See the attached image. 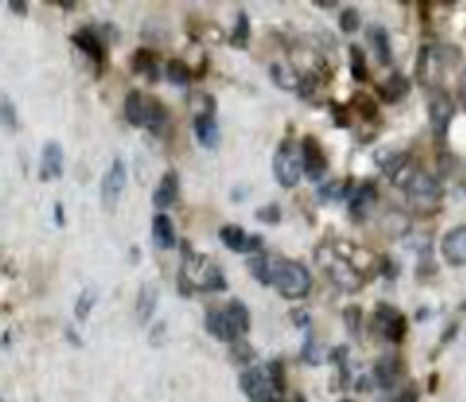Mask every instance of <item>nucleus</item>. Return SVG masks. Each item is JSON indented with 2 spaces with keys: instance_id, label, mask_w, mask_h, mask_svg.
<instances>
[{
  "instance_id": "obj_34",
  "label": "nucleus",
  "mask_w": 466,
  "mask_h": 402,
  "mask_svg": "<svg viewBox=\"0 0 466 402\" xmlns=\"http://www.w3.org/2000/svg\"><path fill=\"white\" fill-rule=\"evenodd\" d=\"M166 79L176 83V86H185L189 81V67L180 62V59H169V64H166Z\"/></svg>"
},
{
  "instance_id": "obj_38",
  "label": "nucleus",
  "mask_w": 466,
  "mask_h": 402,
  "mask_svg": "<svg viewBox=\"0 0 466 402\" xmlns=\"http://www.w3.org/2000/svg\"><path fill=\"white\" fill-rule=\"evenodd\" d=\"M339 26H341L343 33H352L357 26H360V12H357L355 8L341 10V15H339Z\"/></svg>"
},
{
  "instance_id": "obj_9",
  "label": "nucleus",
  "mask_w": 466,
  "mask_h": 402,
  "mask_svg": "<svg viewBox=\"0 0 466 402\" xmlns=\"http://www.w3.org/2000/svg\"><path fill=\"white\" fill-rule=\"evenodd\" d=\"M452 116H455V102H452V98L445 90H433V95L428 98V123H431L435 137L443 140L447 128H450Z\"/></svg>"
},
{
  "instance_id": "obj_30",
  "label": "nucleus",
  "mask_w": 466,
  "mask_h": 402,
  "mask_svg": "<svg viewBox=\"0 0 466 402\" xmlns=\"http://www.w3.org/2000/svg\"><path fill=\"white\" fill-rule=\"evenodd\" d=\"M95 301H98V289H95V286H86V289L79 293V298H76V305H74L76 320H79V322L86 320V317L91 315Z\"/></svg>"
},
{
  "instance_id": "obj_19",
  "label": "nucleus",
  "mask_w": 466,
  "mask_h": 402,
  "mask_svg": "<svg viewBox=\"0 0 466 402\" xmlns=\"http://www.w3.org/2000/svg\"><path fill=\"white\" fill-rule=\"evenodd\" d=\"M376 199V185L374 183H362L360 187L352 192V199H350V215L355 220H362L364 215L369 213V208L374 206Z\"/></svg>"
},
{
  "instance_id": "obj_50",
  "label": "nucleus",
  "mask_w": 466,
  "mask_h": 402,
  "mask_svg": "<svg viewBox=\"0 0 466 402\" xmlns=\"http://www.w3.org/2000/svg\"><path fill=\"white\" fill-rule=\"evenodd\" d=\"M55 215H57V225H62V203H55Z\"/></svg>"
},
{
  "instance_id": "obj_7",
  "label": "nucleus",
  "mask_w": 466,
  "mask_h": 402,
  "mask_svg": "<svg viewBox=\"0 0 466 402\" xmlns=\"http://www.w3.org/2000/svg\"><path fill=\"white\" fill-rule=\"evenodd\" d=\"M372 329L379 336H384L386 341H393V343H400L403 341L405 332H407V320L403 317V313L386 303H379L374 310V324Z\"/></svg>"
},
{
  "instance_id": "obj_24",
  "label": "nucleus",
  "mask_w": 466,
  "mask_h": 402,
  "mask_svg": "<svg viewBox=\"0 0 466 402\" xmlns=\"http://www.w3.org/2000/svg\"><path fill=\"white\" fill-rule=\"evenodd\" d=\"M367 38L372 40L376 57H379L384 64L391 62V40H388L386 29L379 26V24H372V26H367Z\"/></svg>"
},
{
  "instance_id": "obj_46",
  "label": "nucleus",
  "mask_w": 466,
  "mask_h": 402,
  "mask_svg": "<svg viewBox=\"0 0 466 402\" xmlns=\"http://www.w3.org/2000/svg\"><path fill=\"white\" fill-rule=\"evenodd\" d=\"M334 121H336L339 125H348V118H345V109H343V107L334 105Z\"/></svg>"
},
{
  "instance_id": "obj_37",
  "label": "nucleus",
  "mask_w": 466,
  "mask_h": 402,
  "mask_svg": "<svg viewBox=\"0 0 466 402\" xmlns=\"http://www.w3.org/2000/svg\"><path fill=\"white\" fill-rule=\"evenodd\" d=\"M230 357L235 360V362H242V364H247V362H251V360H256V350L254 348L249 346V341H235L232 343V348H230Z\"/></svg>"
},
{
  "instance_id": "obj_31",
  "label": "nucleus",
  "mask_w": 466,
  "mask_h": 402,
  "mask_svg": "<svg viewBox=\"0 0 466 402\" xmlns=\"http://www.w3.org/2000/svg\"><path fill=\"white\" fill-rule=\"evenodd\" d=\"M348 52H350V74H352V79H355V81H367L369 71H367V57H364V50L360 45L352 43L348 47Z\"/></svg>"
},
{
  "instance_id": "obj_4",
  "label": "nucleus",
  "mask_w": 466,
  "mask_h": 402,
  "mask_svg": "<svg viewBox=\"0 0 466 402\" xmlns=\"http://www.w3.org/2000/svg\"><path fill=\"white\" fill-rule=\"evenodd\" d=\"M272 171L282 187H296L298 185L303 173V152L294 137H284L277 145V152H274L272 159Z\"/></svg>"
},
{
  "instance_id": "obj_51",
  "label": "nucleus",
  "mask_w": 466,
  "mask_h": 402,
  "mask_svg": "<svg viewBox=\"0 0 466 402\" xmlns=\"http://www.w3.org/2000/svg\"><path fill=\"white\" fill-rule=\"evenodd\" d=\"M296 402H306V398H303V395H296Z\"/></svg>"
},
{
  "instance_id": "obj_23",
  "label": "nucleus",
  "mask_w": 466,
  "mask_h": 402,
  "mask_svg": "<svg viewBox=\"0 0 466 402\" xmlns=\"http://www.w3.org/2000/svg\"><path fill=\"white\" fill-rule=\"evenodd\" d=\"M218 237H220V242L228 246L230 251H237V254L247 251V246H249V235H247V232H244L239 225H235V223L220 227Z\"/></svg>"
},
{
  "instance_id": "obj_8",
  "label": "nucleus",
  "mask_w": 466,
  "mask_h": 402,
  "mask_svg": "<svg viewBox=\"0 0 466 402\" xmlns=\"http://www.w3.org/2000/svg\"><path fill=\"white\" fill-rule=\"evenodd\" d=\"M239 388H242L244 395H247L251 402H272L274 393H277L267 369H261V367H251L247 371H242V376H239Z\"/></svg>"
},
{
  "instance_id": "obj_39",
  "label": "nucleus",
  "mask_w": 466,
  "mask_h": 402,
  "mask_svg": "<svg viewBox=\"0 0 466 402\" xmlns=\"http://www.w3.org/2000/svg\"><path fill=\"white\" fill-rule=\"evenodd\" d=\"M352 105H355V109L362 111L364 118H374L376 116V105H374V100L369 98L367 93H355V98H352Z\"/></svg>"
},
{
  "instance_id": "obj_18",
  "label": "nucleus",
  "mask_w": 466,
  "mask_h": 402,
  "mask_svg": "<svg viewBox=\"0 0 466 402\" xmlns=\"http://www.w3.org/2000/svg\"><path fill=\"white\" fill-rule=\"evenodd\" d=\"M152 239L159 249H173L176 246V227L164 211H159L152 218Z\"/></svg>"
},
{
  "instance_id": "obj_20",
  "label": "nucleus",
  "mask_w": 466,
  "mask_h": 402,
  "mask_svg": "<svg viewBox=\"0 0 466 402\" xmlns=\"http://www.w3.org/2000/svg\"><path fill=\"white\" fill-rule=\"evenodd\" d=\"M194 130L196 140L208 149H216L220 142V128L216 116H194Z\"/></svg>"
},
{
  "instance_id": "obj_15",
  "label": "nucleus",
  "mask_w": 466,
  "mask_h": 402,
  "mask_svg": "<svg viewBox=\"0 0 466 402\" xmlns=\"http://www.w3.org/2000/svg\"><path fill=\"white\" fill-rule=\"evenodd\" d=\"M400 374H403V362H400V357H393V355H384L376 360L374 364V383L379 388H393L400 379Z\"/></svg>"
},
{
  "instance_id": "obj_16",
  "label": "nucleus",
  "mask_w": 466,
  "mask_h": 402,
  "mask_svg": "<svg viewBox=\"0 0 466 402\" xmlns=\"http://www.w3.org/2000/svg\"><path fill=\"white\" fill-rule=\"evenodd\" d=\"M157 301H159V286L154 281H145L137 291V305H135V313H137V322L147 324L152 320L154 310H157Z\"/></svg>"
},
{
  "instance_id": "obj_29",
  "label": "nucleus",
  "mask_w": 466,
  "mask_h": 402,
  "mask_svg": "<svg viewBox=\"0 0 466 402\" xmlns=\"http://www.w3.org/2000/svg\"><path fill=\"white\" fill-rule=\"evenodd\" d=\"M225 310H228V315L232 317V322L237 324L239 334H247L251 327V313H249L247 305L242 301H237V298H232V301L225 305Z\"/></svg>"
},
{
  "instance_id": "obj_5",
  "label": "nucleus",
  "mask_w": 466,
  "mask_h": 402,
  "mask_svg": "<svg viewBox=\"0 0 466 402\" xmlns=\"http://www.w3.org/2000/svg\"><path fill=\"white\" fill-rule=\"evenodd\" d=\"M318 258L322 261V265H325L327 275H329V279L336 286H341L343 291H357L362 286V272L355 265H352L350 261H345V258L339 254L336 249L329 251V256H325L320 251Z\"/></svg>"
},
{
  "instance_id": "obj_33",
  "label": "nucleus",
  "mask_w": 466,
  "mask_h": 402,
  "mask_svg": "<svg viewBox=\"0 0 466 402\" xmlns=\"http://www.w3.org/2000/svg\"><path fill=\"white\" fill-rule=\"evenodd\" d=\"M189 107H192L196 116H213V111H216V100L208 93H192Z\"/></svg>"
},
{
  "instance_id": "obj_26",
  "label": "nucleus",
  "mask_w": 466,
  "mask_h": 402,
  "mask_svg": "<svg viewBox=\"0 0 466 402\" xmlns=\"http://www.w3.org/2000/svg\"><path fill=\"white\" fill-rule=\"evenodd\" d=\"M166 123V107L157 98H147L145 102V125L152 133H161Z\"/></svg>"
},
{
  "instance_id": "obj_41",
  "label": "nucleus",
  "mask_w": 466,
  "mask_h": 402,
  "mask_svg": "<svg viewBox=\"0 0 466 402\" xmlns=\"http://www.w3.org/2000/svg\"><path fill=\"white\" fill-rule=\"evenodd\" d=\"M301 357L306 360L308 364H318V362H322V355H320V348H318V343H315V339L313 336L308 334V339H306V343H303V350H301Z\"/></svg>"
},
{
  "instance_id": "obj_47",
  "label": "nucleus",
  "mask_w": 466,
  "mask_h": 402,
  "mask_svg": "<svg viewBox=\"0 0 466 402\" xmlns=\"http://www.w3.org/2000/svg\"><path fill=\"white\" fill-rule=\"evenodd\" d=\"M291 317H294L296 324H301V327H306L308 324V315L303 313V310H291Z\"/></svg>"
},
{
  "instance_id": "obj_49",
  "label": "nucleus",
  "mask_w": 466,
  "mask_h": 402,
  "mask_svg": "<svg viewBox=\"0 0 466 402\" xmlns=\"http://www.w3.org/2000/svg\"><path fill=\"white\" fill-rule=\"evenodd\" d=\"M459 95H462V102H464V107H466V71H464L462 81H459Z\"/></svg>"
},
{
  "instance_id": "obj_35",
  "label": "nucleus",
  "mask_w": 466,
  "mask_h": 402,
  "mask_svg": "<svg viewBox=\"0 0 466 402\" xmlns=\"http://www.w3.org/2000/svg\"><path fill=\"white\" fill-rule=\"evenodd\" d=\"M343 322H345V329H348L350 336H360V322H362V308L360 305H348V308L343 310Z\"/></svg>"
},
{
  "instance_id": "obj_44",
  "label": "nucleus",
  "mask_w": 466,
  "mask_h": 402,
  "mask_svg": "<svg viewBox=\"0 0 466 402\" xmlns=\"http://www.w3.org/2000/svg\"><path fill=\"white\" fill-rule=\"evenodd\" d=\"M164 336H166V322L161 320V322L154 324V327H152V332H149V341H152L154 346H159L161 341H166Z\"/></svg>"
},
{
  "instance_id": "obj_21",
  "label": "nucleus",
  "mask_w": 466,
  "mask_h": 402,
  "mask_svg": "<svg viewBox=\"0 0 466 402\" xmlns=\"http://www.w3.org/2000/svg\"><path fill=\"white\" fill-rule=\"evenodd\" d=\"M145 98H142L140 90H128L123 100V114H125V121L130 125H145Z\"/></svg>"
},
{
  "instance_id": "obj_2",
  "label": "nucleus",
  "mask_w": 466,
  "mask_h": 402,
  "mask_svg": "<svg viewBox=\"0 0 466 402\" xmlns=\"http://www.w3.org/2000/svg\"><path fill=\"white\" fill-rule=\"evenodd\" d=\"M272 284L277 286V291L284 298H303L313 286V277H310L308 268L301 265L289 258H272Z\"/></svg>"
},
{
  "instance_id": "obj_42",
  "label": "nucleus",
  "mask_w": 466,
  "mask_h": 402,
  "mask_svg": "<svg viewBox=\"0 0 466 402\" xmlns=\"http://www.w3.org/2000/svg\"><path fill=\"white\" fill-rule=\"evenodd\" d=\"M3 125L8 130L17 128V111H15V105L10 102L8 95H3Z\"/></svg>"
},
{
  "instance_id": "obj_27",
  "label": "nucleus",
  "mask_w": 466,
  "mask_h": 402,
  "mask_svg": "<svg viewBox=\"0 0 466 402\" xmlns=\"http://www.w3.org/2000/svg\"><path fill=\"white\" fill-rule=\"evenodd\" d=\"M270 74H272L274 83H279V86L286 88V90H291V88L298 90V86H301V76H298L296 71L284 62H274L270 67Z\"/></svg>"
},
{
  "instance_id": "obj_45",
  "label": "nucleus",
  "mask_w": 466,
  "mask_h": 402,
  "mask_svg": "<svg viewBox=\"0 0 466 402\" xmlns=\"http://www.w3.org/2000/svg\"><path fill=\"white\" fill-rule=\"evenodd\" d=\"M393 402H419V398H417V391L414 388H405V391L398 393V398Z\"/></svg>"
},
{
  "instance_id": "obj_14",
  "label": "nucleus",
  "mask_w": 466,
  "mask_h": 402,
  "mask_svg": "<svg viewBox=\"0 0 466 402\" xmlns=\"http://www.w3.org/2000/svg\"><path fill=\"white\" fill-rule=\"evenodd\" d=\"M178 194H180V178L176 171H166L152 194V203L157 208H169L171 203H176Z\"/></svg>"
},
{
  "instance_id": "obj_22",
  "label": "nucleus",
  "mask_w": 466,
  "mask_h": 402,
  "mask_svg": "<svg viewBox=\"0 0 466 402\" xmlns=\"http://www.w3.org/2000/svg\"><path fill=\"white\" fill-rule=\"evenodd\" d=\"M71 40H74V43L79 45L88 57H93L95 62H102L104 59V47L91 29H81V31H76L74 36H71Z\"/></svg>"
},
{
  "instance_id": "obj_11",
  "label": "nucleus",
  "mask_w": 466,
  "mask_h": 402,
  "mask_svg": "<svg viewBox=\"0 0 466 402\" xmlns=\"http://www.w3.org/2000/svg\"><path fill=\"white\" fill-rule=\"evenodd\" d=\"M440 251H443V258L450 265H466V225L452 227L440 242Z\"/></svg>"
},
{
  "instance_id": "obj_32",
  "label": "nucleus",
  "mask_w": 466,
  "mask_h": 402,
  "mask_svg": "<svg viewBox=\"0 0 466 402\" xmlns=\"http://www.w3.org/2000/svg\"><path fill=\"white\" fill-rule=\"evenodd\" d=\"M133 69L137 71V74H145L149 76L152 81H157L159 76V69H157V62H154V55L147 50H137L133 55Z\"/></svg>"
},
{
  "instance_id": "obj_12",
  "label": "nucleus",
  "mask_w": 466,
  "mask_h": 402,
  "mask_svg": "<svg viewBox=\"0 0 466 402\" xmlns=\"http://www.w3.org/2000/svg\"><path fill=\"white\" fill-rule=\"evenodd\" d=\"M301 152H303V171L310 180H320L322 173L327 171V157L322 152L320 142L313 135H306L301 140Z\"/></svg>"
},
{
  "instance_id": "obj_6",
  "label": "nucleus",
  "mask_w": 466,
  "mask_h": 402,
  "mask_svg": "<svg viewBox=\"0 0 466 402\" xmlns=\"http://www.w3.org/2000/svg\"><path fill=\"white\" fill-rule=\"evenodd\" d=\"M125 183H128V168H125L123 159H114L102 176V185H100V199H102V206L107 211H114L116 208V203L125 190Z\"/></svg>"
},
{
  "instance_id": "obj_43",
  "label": "nucleus",
  "mask_w": 466,
  "mask_h": 402,
  "mask_svg": "<svg viewBox=\"0 0 466 402\" xmlns=\"http://www.w3.org/2000/svg\"><path fill=\"white\" fill-rule=\"evenodd\" d=\"M256 218L265 220V223H279V218H282V211H279L277 203H267V206H263V208L256 211Z\"/></svg>"
},
{
  "instance_id": "obj_10",
  "label": "nucleus",
  "mask_w": 466,
  "mask_h": 402,
  "mask_svg": "<svg viewBox=\"0 0 466 402\" xmlns=\"http://www.w3.org/2000/svg\"><path fill=\"white\" fill-rule=\"evenodd\" d=\"M204 327L206 332L211 336H216L218 341H225V343H235V341H239V329L237 324L232 322V317L228 315V310H220V308H213L208 310L206 317H204Z\"/></svg>"
},
{
  "instance_id": "obj_3",
  "label": "nucleus",
  "mask_w": 466,
  "mask_h": 402,
  "mask_svg": "<svg viewBox=\"0 0 466 402\" xmlns=\"http://www.w3.org/2000/svg\"><path fill=\"white\" fill-rule=\"evenodd\" d=\"M396 183L403 190H407L412 201L421 203V206H433V203H438L440 196H443V190H440L438 180H435L431 173L424 171V168H417L412 164L396 178Z\"/></svg>"
},
{
  "instance_id": "obj_25",
  "label": "nucleus",
  "mask_w": 466,
  "mask_h": 402,
  "mask_svg": "<svg viewBox=\"0 0 466 402\" xmlns=\"http://www.w3.org/2000/svg\"><path fill=\"white\" fill-rule=\"evenodd\" d=\"M249 272L254 275V279H258L261 284H272V256L256 254L247 261Z\"/></svg>"
},
{
  "instance_id": "obj_36",
  "label": "nucleus",
  "mask_w": 466,
  "mask_h": 402,
  "mask_svg": "<svg viewBox=\"0 0 466 402\" xmlns=\"http://www.w3.org/2000/svg\"><path fill=\"white\" fill-rule=\"evenodd\" d=\"M345 194H348V183L345 180H332V183L320 187L322 199H343Z\"/></svg>"
},
{
  "instance_id": "obj_28",
  "label": "nucleus",
  "mask_w": 466,
  "mask_h": 402,
  "mask_svg": "<svg viewBox=\"0 0 466 402\" xmlns=\"http://www.w3.org/2000/svg\"><path fill=\"white\" fill-rule=\"evenodd\" d=\"M249 38H251V22H249V15L247 12H237V22H235V29L230 31V43L235 47H247L249 45Z\"/></svg>"
},
{
  "instance_id": "obj_17",
  "label": "nucleus",
  "mask_w": 466,
  "mask_h": 402,
  "mask_svg": "<svg viewBox=\"0 0 466 402\" xmlns=\"http://www.w3.org/2000/svg\"><path fill=\"white\" fill-rule=\"evenodd\" d=\"M376 93L386 102H398L410 93V79L405 74H400V71H393L386 81H381L379 86H376Z\"/></svg>"
},
{
  "instance_id": "obj_48",
  "label": "nucleus",
  "mask_w": 466,
  "mask_h": 402,
  "mask_svg": "<svg viewBox=\"0 0 466 402\" xmlns=\"http://www.w3.org/2000/svg\"><path fill=\"white\" fill-rule=\"evenodd\" d=\"M10 10L20 12V15H26V5H24L22 0H10Z\"/></svg>"
},
{
  "instance_id": "obj_13",
  "label": "nucleus",
  "mask_w": 466,
  "mask_h": 402,
  "mask_svg": "<svg viewBox=\"0 0 466 402\" xmlns=\"http://www.w3.org/2000/svg\"><path fill=\"white\" fill-rule=\"evenodd\" d=\"M64 168V152L62 145L57 140H47L43 145V152H40V166H38V176L40 180H55L62 176Z\"/></svg>"
},
{
  "instance_id": "obj_40",
  "label": "nucleus",
  "mask_w": 466,
  "mask_h": 402,
  "mask_svg": "<svg viewBox=\"0 0 466 402\" xmlns=\"http://www.w3.org/2000/svg\"><path fill=\"white\" fill-rule=\"evenodd\" d=\"M265 369H267V374H270V381H272L274 391H277V393H284L286 381H284V367H282V362H277V360H272V362L267 364Z\"/></svg>"
},
{
  "instance_id": "obj_52",
  "label": "nucleus",
  "mask_w": 466,
  "mask_h": 402,
  "mask_svg": "<svg viewBox=\"0 0 466 402\" xmlns=\"http://www.w3.org/2000/svg\"><path fill=\"white\" fill-rule=\"evenodd\" d=\"M272 402H284V400H282V398H274Z\"/></svg>"
},
{
  "instance_id": "obj_1",
  "label": "nucleus",
  "mask_w": 466,
  "mask_h": 402,
  "mask_svg": "<svg viewBox=\"0 0 466 402\" xmlns=\"http://www.w3.org/2000/svg\"><path fill=\"white\" fill-rule=\"evenodd\" d=\"M182 284L185 293H192L194 289L199 291H223L225 286V275L220 272L218 265H213L206 256H199L192 251V246L182 242V268L178 275Z\"/></svg>"
},
{
  "instance_id": "obj_53",
  "label": "nucleus",
  "mask_w": 466,
  "mask_h": 402,
  "mask_svg": "<svg viewBox=\"0 0 466 402\" xmlns=\"http://www.w3.org/2000/svg\"><path fill=\"white\" fill-rule=\"evenodd\" d=\"M341 402H352V400H341Z\"/></svg>"
}]
</instances>
